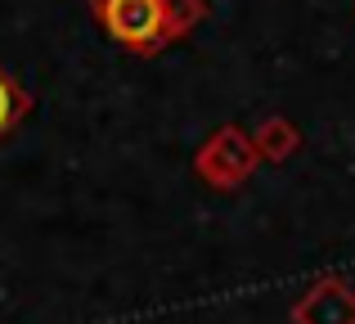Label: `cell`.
<instances>
[{"mask_svg": "<svg viewBox=\"0 0 355 324\" xmlns=\"http://www.w3.org/2000/svg\"><path fill=\"white\" fill-rule=\"evenodd\" d=\"M293 320L297 324H355V289L338 275L311 284L302 302L293 307Z\"/></svg>", "mask_w": 355, "mask_h": 324, "instance_id": "obj_2", "label": "cell"}, {"mask_svg": "<svg viewBox=\"0 0 355 324\" xmlns=\"http://www.w3.org/2000/svg\"><path fill=\"white\" fill-rule=\"evenodd\" d=\"M95 14L113 41L130 50H157L175 32H184L202 9L198 0H95Z\"/></svg>", "mask_w": 355, "mask_h": 324, "instance_id": "obj_1", "label": "cell"}, {"mask_svg": "<svg viewBox=\"0 0 355 324\" xmlns=\"http://www.w3.org/2000/svg\"><path fill=\"white\" fill-rule=\"evenodd\" d=\"M266 140H270V153H288V149L297 144V135L288 131L284 122H279V126H270V131H266Z\"/></svg>", "mask_w": 355, "mask_h": 324, "instance_id": "obj_4", "label": "cell"}, {"mask_svg": "<svg viewBox=\"0 0 355 324\" xmlns=\"http://www.w3.org/2000/svg\"><path fill=\"white\" fill-rule=\"evenodd\" d=\"M23 113H27V95L18 90V81L0 68V140H5V135L23 122Z\"/></svg>", "mask_w": 355, "mask_h": 324, "instance_id": "obj_3", "label": "cell"}]
</instances>
